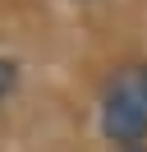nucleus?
<instances>
[{"mask_svg": "<svg viewBox=\"0 0 147 152\" xmlns=\"http://www.w3.org/2000/svg\"><path fill=\"white\" fill-rule=\"evenodd\" d=\"M97 124H101V138L119 152H133L147 143V60L119 65L106 78Z\"/></svg>", "mask_w": 147, "mask_h": 152, "instance_id": "obj_1", "label": "nucleus"}, {"mask_svg": "<svg viewBox=\"0 0 147 152\" xmlns=\"http://www.w3.org/2000/svg\"><path fill=\"white\" fill-rule=\"evenodd\" d=\"M18 83H23V69H18L14 56H0V106L9 102V97L18 92Z\"/></svg>", "mask_w": 147, "mask_h": 152, "instance_id": "obj_2", "label": "nucleus"}, {"mask_svg": "<svg viewBox=\"0 0 147 152\" xmlns=\"http://www.w3.org/2000/svg\"><path fill=\"white\" fill-rule=\"evenodd\" d=\"M133 152H147V148H133Z\"/></svg>", "mask_w": 147, "mask_h": 152, "instance_id": "obj_3", "label": "nucleus"}]
</instances>
